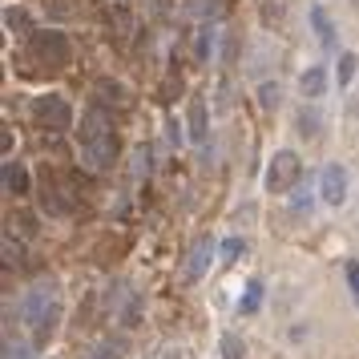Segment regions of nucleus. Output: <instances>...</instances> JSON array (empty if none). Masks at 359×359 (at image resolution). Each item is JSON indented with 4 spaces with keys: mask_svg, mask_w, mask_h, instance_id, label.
I'll return each instance as SVG.
<instances>
[{
    "mask_svg": "<svg viewBox=\"0 0 359 359\" xmlns=\"http://www.w3.org/2000/svg\"><path fill=\"white\" fill-rule=\"evenodd\" d=\"M186 121H190L194 142H206V101H202V97H190V113H186Z\"/></svg>",
    "mask_w": 359,
    "mask_h": 359,
    "instance_id": "6e6552de",
    "label": "nucleus"
},
{
    "mask_svg": "<svg viewBox=\"0 0 359 359\" xmlns=\"http://www.w3.org/2000/svg\"><path fill=\"white\" fill-rule=\"evenodd\" d=\"M259 303H263V283L255 279L250 287H246V299H242V311L250 315V311H259Z\"/></svg>",
    "mask_w": 359,
    "mask_h": 359,
    "instance_id": "f3484780",
    "label": "nucleus"
},
{
    "mask_svg": "<svg viewBox=\"0 0 359 359\" xmlns=\"http://www.w3.org/2000/svg\"><path fill=\"white\" fill-rule=\"evenodd\" d=\"M299 89H303V97H323V89H327V73H323V65H311V69L299 77Z\"/></svg>",
    "mask_w": 359,
    "mask_h": 359,
    "instance_id": "1a4fd4ad",
    "label": "nucleus"
},
{
    "mask_svg": "<svg viewBox=\"0 0 359 359\" xmlns=\"http://www.w3.org/2000/svg\"><path fill=\"white\" fill-rule=\"evenodd\" d=\"M356 69H359V57L356 53H339V85H347V81H351V77H356Z\"/></svg>",
    "mask_w": 359,
    "mask_h": 359,
    "instance_id": "4468645a",
    "label": "nucleus"
},
{
    "mask_svg": "<svg viewBox=\"0 0 359 359\" xmlns=\"http://www.w3.org/2000/svg\"><path fill=\"white\" fill-rule=\"evenodd\" d=\"M81 149H85V162L89 169H109L113 166V154H118V138H113V125L105 118V109H89L81 118Z\"/></svg>",
    "mask_w": 359,
    "mask_h": 359,
    "instance_id": "f257e3e1",
    "label": "nucleus"
},
{
    "mask_svg": "<svg viewBox=\"0 0 359 359\" xmlns=\"http://www.w3.org/2000/svg\"><path fill=\"white\" fill-rule=\"evenodd\" d=\"M21 315H24V323L33 327V339H37V343H45V339L53 335V327H57V315H61L57 287H53V283H41V287H33L28 295H24Z\"/></svg>",
    "mask_w": 359,
    "mask_h": 359,
    "instance_id": "f03ea898",
    "label": "nucleus"
},
{
    "mask_svg": "<svg viewBox=\"0 0 359 359\" xmlns=\"http://www.w3.org/2000/svg\"><path fill=\"white\" fill-rule=\"evenodd\" d=\"M347 283H351V291L359 295V263H347Z\"/></svg>",
    "mask_w": 359,
    "mask_h": 359,
    "instance_id": "4be33fe9",
    "label": "nucleus"
},
{
    "mask_svg": "<svg viewBox=\"0 0 359 359\" xmlns=\"http://www.w3.org/2000/svg\"><path fill=\"white\" fill-rule=\"evenodd\" d=\"M242 255V239H226L222 242V263H234Z\"/></svg>",
    "mask_w": 359,
    "mask_h": 359,
    "instance_id": "a211bd4d",
    "label": "nucleus"
},
{
    "mask_svg": "<svg viewBox=\"0 0 359 359\" xmlns=\"http://www.w3.org/2000/svg\"><path fill=\"white\" fill-rule=\"evenodd\" d=\"M299 174H303L299 154H295V149H279V154L270 158V166H266V190L270 194H287L291 186L299 182Z\"/></svg>",
    "mask_w": 359,
    "mask_h": 359,
    "instance_id": "20e7f679",
    "label": "nucleus"
},
{
    "mask_svg": "<svg viewBox=\"0 0 359 359\" xmlns=\"http://www.w3.org/2000/svg\"><path fill=\"white\" fill-rule=\"evenodd\" d=\"M4 190L8 194H28V174H24V166H17V162L4 166Z\"/></svg>",
    "mask_w": 359,
    "mask_h": 359,
    "instance_id": "9d476101",
    "label": "nucleus"
},
{
    "mask_svg": "<svg viewBox=\"0 0 359 359\" xmlns=\"http://www.w3.org/2000/svg\"><path fill=\"white\" fill-rule=\"evenodd\" d=\"M121 356H125V343H121V339H109V343H101L89 359H121Z\"/></svg>",
    "mask_w": 359,
    "mask_h": 359,
    "instance_id": "dca6fc26",
    "label": "nucleus"
},
{
    "mask_svg": "<svg viewBox=\"0 0 359 359\" xmlns=\"http://www.w3.org/2000/svg\"><path fill=\"white\" fill-rule=\"evenodd\" d=\"M311 21H315V33H319V41H323V45H331V21H327V12H323L319 4L311 8Z\"/></svg>",
    "mask_w": 359,
    "mask_h": 359,
    "instance_id": "2eb2a0df",
    "label": "nucleus"
},
{
    "mask_svg": "<svg viewBox=\"0 0 359 359\" xmlns=\"http://www.w3.org/2000/svg\"><path fill=\"white\" fill-rule=\"evenodd\" d=\"M4 24H8L12 33H33V21H28L24 8H8V12H4Z\"/></svg>",
    "mask_w": 359,
    "mask_h": 359,
    "instance_id": "ddd939ff",
    "label": "nucleus"
},
{
    "mask_svg": "<svg viewBox=\"0 0 359 359\" xmlns=\"http://www.w3.org/2000/svg\"><path fill=\"white\" fill-rule=\"evenodd\" d=\"M4 359H28V347H24V343H12V339H4Z\"/></svg>",
    "mask_w": 359,
    "mask_h": 359,
    "instance_id": "6ab92c4d",
    "label": "nucleus"
},
{
    "mask_svg": "<svg viewBox=\"0 0 359 359\" xmlns=\"http://www.w3.org/2000/svg\"><path fill=\"white\" fill-rule=\"evenodd\" d=\"M162 359H194V351H190V347H166Z\"/></svg>",
    "mask_w": 359,
    "mask_h": 359,
    "instance_id": "412c9836",
    "label": "nucleus"
},
{
    "mask_svg": "<svg viewBox=\"0 0 359 359\" xmlns=\"http://www.w3.org/2000/svg\"><path fill=\"white\" fill-rule=\"evenodd\" d=\"M319 194H323V202H331V206H343V198H347V169L343 166H327L319 174Z\"/></svg>",
    "mask_w": 359,
    "mask_h": 359,
    "instance_id": "423d86ee",
    "label": "nucleus"
},
{
    "mask_svg": "<svg viewBox=\"0 0 359 359\" xmlns=\"http://www.w3.org/2000/svg\"><path fill=\"white\" fill-rule=\"evenodd\" d=\"M210 255H214V242L210 239H198L186 255V279H202V270L210 266Z\"/></svg>",
    "mask_w": 359,
    "mask_h": 359,
    "instance_id": "0eeeda50",
    "label": "nucleus"
},
{
    "mask_svg": "<svg viewBox=\"0 0 359 359\" xmlns=\"http://www.w3.org/2000/svg\"><path fill=\"white\" fill-rule=\"evenodd\" d=\"M259 101H263L266 109H270V105H279V85H263V89H259Z\"/></svg>",
    "mask_w": 359,
    "mask_h": 359,
    "instance_id": "aec40b11",
    "label": "nucleus"
},
{
    "mask_svg": "<svg viewBox=\"0 0 359 359\" xmlns=\"http://www.w3.org/2000/svg\"><path fill=\"white\" fill-rule=\"evenodd\" d=\"M319 125H323V118H319V109H303V113H299V134H303V138H319Z\"/></svg>",
    "mask_w": 359,
    "mask_h": 359,
    "instance_id": "f8f14e48",
    "label": "nucleus"
},
{
    "mask_svg": "<svg viewBox=\"0 0 359 359\" xmlns=\"http://www.w3.org/2000/svg\"><path fill=\"white\" fill-rule=\"evenodd\" d=\"M218 351H222V359H246V343H242V335L226 331L222 343H218Z\"/></svg>",
    "mask_w": 359,
    "mask_h": 359,
    "instance_id": "9b49d317",
    "label": "nucleus"
},
{
    "mask_svg": "<svg viewBox=\"0 0 359 359\" xmlns=\"http://www.w3.org/2000/svg\"><path fill=\"white\" fill-rule=\"evenodd\" d=\"M33 118L41 121L45 129H69L73 125V109H69V101L65 97H37L33 101Z\"/></svg>",
    "mask_w": 359,
    "mask_h": 359,
    "instance_id": "39448f33",
    "label": "nucleus"
},
{
    "mask_svg": "<svg viewBox=\"0 0 359 359\" xmlns=\"http://www.w3.org/2000/svg\"><path fill=\"white\" fill-rule=\"evenodd\" d=\"M33 57L48 65V69H65L73 57L69 48V37L65 33H57V28H45V33H33Z\"/></svg>",
    "mask_w": 359,
    "mask_h": 359,
    "instance_id": "7ed1b4c3",
    "label": "nucleus"
},
{
    "mask_svg": "<svg viewBox=\"0 0 359 359\" xmlns=\"http://www.w3.org/2000/svg\"><path fill=\"white\" fill-rule=\"evenodd\" d=\"M356 4H359V0H356Z\"/></svg>",
    "mask_w": 359,
    "mask_h": 359,
    "instance_id": "5701e85b",
    "label": "nucleus"
}]
</instances>
